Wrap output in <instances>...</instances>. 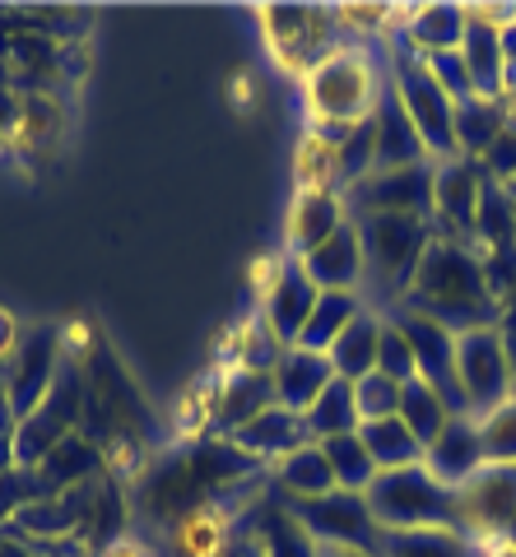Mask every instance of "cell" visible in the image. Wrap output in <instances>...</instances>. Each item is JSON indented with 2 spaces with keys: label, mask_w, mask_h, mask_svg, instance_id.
<instances>
[{
  "label": "cell",
  "mask_w": 516,
  "mask_h": 557,
  "mask_svg": "<svg viewBox=\"0 0 516 557\" xmlns=\"http://www.w3.org/2000/svg\"><path fill=\"white\" fill-rule=\"evenodd\" d=\"M460 57H466V65H470L475 98H507V89H503V75H507L503 33H497V24L484 10H470L466 38H460Z\"/></svg>",
  "instance_id": "44dd1931"
},
{
  "label": "cell",
  "mask_w": 516,
  "mask_h": 557,
  "mask_svg": "<svg viewBox=\"0 0 516 557\" xmlns=\"http://www.w3.org/2000/svg\"><path fill=\"white\" fill-rule=\"evenodd\" d=\"M251 544L261 557H317V539L298 525L294 511H288L280 497L266 502V507H256V539Z\"/></svg>",
  "instance_id": "484cf974"
},
{
  "label": "cell",
  "mask_w": 516,
  "mask_h": 557,
  "mask_svg": "<svg viewBox=\"0 0 516 557\" xmlns=\"http://www.w3.org/2000/svg\"><path fill=\"white\" fill-rule=\"evenodd\" d=\"M229 442L261 465V460H284V456H294V450H303L307 442H312V432H307L303 413L284 409V405H270V409L256 413L251 423L237 428Z\"/></svg>",
  "instance_id": "e0dca14e"
},
{
  "label": "cell",
  "mask_w": 516,
  "mask_h": 557,
  "mask_svg": "<svg viewBox=\"0 0 516 557\" xmlns=\"http://www.w3.org/2000/svg\"><path fill=\"white\" fill-rule=\"evenodd\" d=\"M307 418V432H312V442H331V437H349V432H358V399H354V381L335 376L331 386H325L317 395V405L303 413Z\"/></svg>",
  "instance_id": "f546056e"
},
{
  "label": "cell",
  "mask_w": 516,
  "mask_h": 557,
  "mask_svg": "<svg viewBox=\"0 0 516 557\" xmlns=\"http://www.w3.org/2000/svg\"><path fill=\"white\" fill-rule=\"evenodd\" d=\"M358 242H364V288L386 311L405 302L409 284L433 247V219L419 214H358Z\"/></svg>",
  "instance_id": "7a4b0ae2"
},
{
  "label": "cell",
  "mask_w": 516,
  "mask_h": 557,
  "mask_svg": "<svg viewBox=\"0 0 516 557\" xmlns=\"http://www.w3.org/2000/svg\"><path fill=\"white\" fill-rule=\"evenodd\" d=\"M460 497V534L484 544H516V465H484Z\"/></svg>",
  "instance_id": "30bf717a"
},
{
  "label": "cell",
  "mask_w": 516,
  "mask_h": 557,
  "mask_svg": "<svg viewBox=\"0 0 516 557\" xmlns=\"http://www.w3.org/2000/svg\"><path fill=\"white\" fill-rule=\"evenodd\" d=\"M377 348H382V317L377 311H364L344 335L331 344V368H335V376H344V381H364V376H372L377 372Z\"/></svg>",
  "instance_id": "4316f807"
},
{
  "label": "cell",
  "mask_w": 516,
  "mask_h": 557,
  "mask_svg": "<svg viewBox=\"0 0 516 557\" xmlns=\"http://www.w3.org/2000/svg\"><path fill=\"white\" fill-rule=\"evenodd\" d=\"M294 177L303 190H340V163H335V145L325 139L317 126L303 135L298 159H294Z\"/></svg>",
  "instance_id": "e575fe53"
},
{
  "label": "cell",
  "mask_w": 516,
  "mask_h": 557,
  "mask_svg": "<svg viewBox=\"0 0 516 557\" xmlns=\"http://www.w3.org/2000/svg\"><path fill=\"white\" fill-rule=\"evenodd\" d=\"M391 89L401 94L409 121L423 139L428 159L433 163H452L460 159V145H456V102L442 94V84L428 75V65L415 57V51H395V61L386 70Z\"/></svg>",
  "instance_id": "5b68a950"
},
{
  "label": "cell",
  "mask_w": 516,
  "mask_h": 557,
  "mask_svg": "<svg viewBox=\"0 0 516 557\" xmlns=\"http://www.w3.org/2000/svg\"><path fill=\"white\" fill-rule=\"evenodd\" d=\"M223 544H229V507L219 497L200 502V507L172 520V548H177V557H223Z\"/></svg>",
  "instance_id": "d4e9b609"
},
{
  "label": "cell",
  "mask_w": 516,
  "mask_h": 557,
  "mask_svg": "<svg viewBox=\"0 0 516 557\" xmlns=\"http://www.w3.org/2000/svg\"><path fill=\"white\" fill-rule=\"evenodd\" d=\"M423 465H428V474L442 479L446 487L470 483L479 469L489 465L484 460V437H479V418L475 413L446 418V428L423 446Z\"/></svg>",
  "instance_id": "9a60e30c"
},
{
  "label": "cell",
  "mask_w": 516,
  "mask_h": 557,
  "mask_svg": "<svg viewBox=\"0 0 516 557\" xmlns=\"http://www.w3.org/2000/svg\"><path fill=\"white\" fill-rule=\"evenodd\" d=\"M497 33H503V61H507V70H516V14L507 24H497Z\"/></svg>",
  "instance_id": "7dc6e473"
},
{
  "label": "cell",
  "mask_w": 516,
  "mask_h": 557,
  "mask_svg": "<svg viewBox=\"0 0 516 557\" xmlns=\"http://www.w3.org/2000/svg\"><path fill=\"white\" fill-rule=\"evenodd\" d=\"M479 163H484V172L493 182H512L516 177V126H507L503 135H497V145Z\"/></svg>",
  "instance_id": "b9f144b4"
},
{
  "label": "cell",
  "mask_w": 516,
  "mask_h": 557,
  "mask_svg": "<svg viewBox=\"0 0 516 557\" xmlns=\"http://www.w3.org/2000/svg\"><path fill=\"white\" fill-rule=\"evenodd\" d=\"M372 121H377V168L372 172L433 163V159H428V149H423V139H419V131H415V121H409V112H405L401 94L391 89V79H386L382 102H377Z\"/></svg>",
  "instance_id": "ffe728a7"
},
{
  "label": "cell",
  "mask_w": 516,
  "mask_h": 557,
  "mask_svg": "<svg viewBox=\"0 0 516 557\" xmlns=\"http://www.w3.org/2000/svg\"><path fill=\"white\" fill-rule=\"evenodd\" d=\"M382 317H391L395 325L405 330L409 348H415V362H419V376L446 399V409H452V413H470L466 395H460V381H456V335H452V330L438 325L433 317H419V311H409V307L382 311Z\"/></svg>",
  "instance_id": "7c38bea8"
},
{
  "label": "cell",
  "mask_w": 516,
  "mask_h": 557,
  "mask_svg": "<svg viewBox=\"0 0 516 557\" xmlns=\"http://www.w3.org/2000/svg\"><path fill=\"white\" fill-rule=\"evenodd\" d=\"M274 483H280V497H325L335 493V474L331 460H325L321 442H307L294 456H284L274 469Z\"/></svg>",
  "instance_id": "f1b7e54d"
},
{
  "label": "cell",
  "mask_w": 516,
  "mask_h": 557,
  "mask_svg": "<svg viewBox=\"0 0 516 557\" xmlns=\"http://www.w3.org/2000/svg\"><path fill=\"white\" fill-rule=\"evenodd\" d=\"M497 330H503V344H507V362H512V391H516V311H503V321H497Z\"/></svg>",
  "instance_id": "bcb514c9"
},
{
  "label": "cell",
  "mask_w": 516,
  "mask_h": 557,
  "mask_svg": "<svg viewBox=\"0 0 516 557\" xmlns=\"http://www.w3.org/2000/svg\"><path fill=\"white\" fill-rule=\"evenodd\" d=\"M364 497L382 530H460L456 487L428 474V465L382 469Z\"/></svg>",
  "instance_id": "277c9868"
},
{
  "label": "cell",
  "mask_w": 516,
  "mask_h": 557,
  "mask_svg": "<svg viewBox=\"0 0 516 557\" xmlns=\"http://www.w3.org/2000/svg\"><path fill=\"white\" fill-rule=\"evenodd\" d=\"M42 497H51L42 469H28V465L0 469V525H10L24 507H33V502H42Z\"/></svg>",
  "instance_id": "d590c367"
},
{
  "label": "cell",
  "mask_w": 516,
  "mask_h": 557,
  "mask_svg": "<svg viewBox=\"0 0 516 557\" xmlns=\"http://www.w3.org/2000/svg\"><path fill=\"white\" fill-rule=\"evenodd\" d=\"M325 460H331V474H335V487H344V493H368V483L377 479V465L368 456V446L358 442V432H349V437H331L321 442Z\"/></svg>",
  "instance_id": "836d02e7"
},
{
  "label": "cell",
  "mask_w": 516,
  "mask_h": 557,
  "mask_svg": "<svg viewBox=\"0 0 516 557\" xmlns=\"http://www.w3.org/2000/svg\"><path fill=\"white\" fill-rule=\"evenodd\" d=\"M456 381L466 395V409L475 418H484L493 409H503L512 391V362H507V344L497 325H479L456 335Z\"/></svg>",
  "instance_id": "9c48e42d"
},
{
  "label": "cell",
  "mask_w": 516,
  "mask_h": 557,
  "mask_svg": "<svg viewBox=\"0 0 516 557\" xmlns=\"http://www.w3.org/2000/svg\"><path fill=\"white\" fill-rule=\"evenodd\" d=\"M317 298H321V288L303 274L298 260L288 256L284 265H274L270 284H266V293H261V321L270 325V335L280 339L284 348H294V344L303 339L307 321H312Z\"/></svg>",
  "instance_id": "5bb4252c"
},
{
  "label": "cell",
  "mask_w": 516,
  "mask_h": 557,
  "mask_svg": "<svg viewBox=\"0 0 516 557\" xmlns=\"http://www.w3.org/2000/svg\"><path fill=\"white\" fill-rule=\"evenodd\" d=\"M466 24H470V10H456V5H423L405 20V51H415L419 61L428 57H442V51H460V38H466Z\"/></svg>",
  "instance_id": "603a6c76"
},
{
  "label": "cell",
  "mask_w": 516,
  "mask_h": 557,
  "mask_svg": "<svg viewBox=\"0 0 516 557\" xmlns=\"http://www.w3.org/2000/svg\"><path fill=\"white\" fill-rule=\"evenodd\" d=\"M317 557H377L364 548H340V544H317Z\"/></svg>",
  "instance_id": "c3c4849f"
},
{
  "label": "cell",
  "mask_w": 516,
  "mask_h": 557,
  "mask_svg": "<svg viewBox=\"0 0 516 557\" xmlns=\"http://www.w3.org/2000/svg\"><path fill=\"white\" fill-rule=\"evenodd\" d=\"M20 121H24V98H14L10 89H0V135L20 131Z\"/></svg>",
  "instance_id": "ee69618b"
},
{
  "label": "cell",
  "mask_w": 516,
  "mask_h": 557,
  "mask_svg": "<svg viewBox=\"0 0 516 557\" xmlns=\"http://www.w3.org/2000/svg\"><path fill=\"white\" fill-rule=\"evenodd\" d=\"M446 418H456V413L446 409V399L428 386L423 376H415V381H405V386H401V423L415 432L423 446L446 428Z\"/></svg>",
  "instance_id": "1f68e13d"
},
{
  "label": "cell",
  "mask_w": 516,
  "mask_h": 557,
  "mask_svg": "<svg viewBox=\"0 0 516 557\" xmlns=\"http://www.w3.org/2000/svg\"><path fill=\"white\" fill-rule=\"evenodd\" d=\"M20 339H24V330L14 325L10 311H0V368H5V362H10V354H14V348H20Z\"/></svg>",
  "instance_id": "f6af8a7d"
},
{
  "label": "cell",
  "mask_w": 516,
  "mask_h": 557,
  "mask_svg": "<svg viewBox=\"0 0 516 557\" xmlns=\"http://www.w3.org/2000/svg\"><path fill=\"white\" fill-rule=\"evenodd\" d=\"M507 126H512V102L507 98H466V102H456L460 159H484Z\"/></svg>",
  "instance_id": "cb8c5ba5"
},
{
  "label": "cell",
  "mask_w": 516,
  "mask_h": 557,
  "mask_svg": "<svg viewBox=\"0 0 516 557\" xmlns=\"http://www.w3.org/2000/svg\"><path fill=\"white\" fill-rule=\"evenodd\" d=\"M377 372L391 376V381H415L419 376V362H415V348H409L405 330L395 325L391 317H382V348H377Z\"/></svg>",
  "instance_id": "f35d334b"
},
{
  "label": "cell",
  "mask_w": 516,
  "mask_h": 557,
  "mask_svg": "<svg viewBox=\"0 0 516 557\" xmlns=\"http://www.w3.org/2000/svg\"><path fill=\"white\" fill-rule=\"evenodd\" d=\"M344 223H349V205L340 190H298L288 205V256L303 260L307 251H317L321 242H331Z\"/></svg>",
  "instance_id": "2e32d148"
},
{
  "label": "cell",
  "mask_w": 516,
  "mask_h": 557,
  "mask_svg": "<svg viewBox=\"0 0 516 557\" xmlns=\"http://www.w3.org/2000/svg\"><path fill=\"white\" fill-rule=\"evenodd\" d=\"M382 557H470L460 530H386Z\"/></svg>",
  "instance_id": "d6a6232c"
},
{
  "label": "cell",
  "mask_w": 516,
  "mask_h": 557,
  "mask_svg": "<svg viewBox=\"0 0 516 557\" xmlns=\"http://www.w3.org/2000/svg\"><path fill=\"white\" fill-rule=\"evenodd\" d=\"M423 65H428V75L442 84V94L452 98V102L475 98V79H470V65H466L460 51H442V57H428Z\"/></svg>",
  "instance_id": "ab89813d"
},
{
  "label": "cell",
  "mask_w": 516,
  "mask_h": 557,
  "mask_svg": "<svg viewBox=\"0 0 516 557\" xmlns=\"http://www.w3.org/2000/svg\"><path fill=\"white\" fill-rule=\"evenodd\" d=\"M382 89H386V70L372 61L368 47H349V42L303 79L312 126H358V121L377 112Z\"/></svg>",
  "instance_id": "3957f363"
},
{
  "label": "cell",
  "mask_w": 516,
  "mask_h": 557,
  "mask_svg": "<svg viewBox=\"0 0 516 557\" xmlns=\"http://www.w3.org/2000/svg\"><path fill=\"white\" fill-rule=\"evenodd\" d=\"M14 465V413L5 405V391H0V469Z\"/></svg>",
  "instance_id": "7bdbcfd3"
},
{
  "label": "cell",
  "mask_w": 516,
  "mask_h": 557,
  "mask_svg": "<svg viewBox=\"0 0 516 557\" xmlns=\"http://www.w3.org/2000/svg\"><path fill=\"white\" fill-rule=\"evenodd\" d=\"M358 442L368 446L377 474H382V469L423 465V442L401 423V413H395V418H377V423H364V428H358Z\"/></svg>",
  "instance_id": "83f0119b"
},
{
  "label": "cell",
  "mask_w": 516,
  "mask_h": 557,
  "mask_svg": "<svg viewBox=\"0 0 516 557\" xmlns=\"http://www.w3.org/2000/svg\"><path fill=\"white\" fill-rule=\"evenodd\" d=\"M364 317V298L358 293H321L312 307V321H307L298 348H312V354H331V344Z\"/></svg>",
  "instance_id": "4dcf8cb0"
},
{
  "label": "cell",
  "mask_w": 516,
  "mask_h": 557,
  "mask_svg": "<svg viewBox=\"0 0 516 557\" xmlns=\"http://www.w3.org/2000/svg\"><path fill=\"white\" fill-rule=\"evenodd\" d=\"M65 330L61 325H33L24 330L20 348L10 354V362L0 368V391H5V405L14 413V423L28 418L33 409L42 405L57 386V376L65 368Z\"/></svg>",
  "instance_id": "8992f818"
},
{
  "label": "cell",
  "mask_w": 516,
  "mask_h": 557,
  "mask_svg": "<svg viewBox=\"0 0 516 557\" xmlns=\"http://www.w3.org/2000/svg\"><path fill=\"white\" fill-rule=\"evenodd\" d=\"M270 405H280V399H274V381H270V372H243V368H237L233 376H219L214 428L233 437L237 428L251 423V418L261 413V409H270Z\"/></svg>",
  "instance_id": "7402d4cb"
},
{
  "label": "cell",
  "mask_w": 516,
  "mask_h": 557,
  "mask_svg": "<svg viewBox=\"0 0 516 557\" xmlns=\"http://www.w3.org/2000/svg\"><path fill=\"white\" fill-rule=\"evenodd\" d=\"M280 502L294 511V520L317 539V544L364 548V553L382 557L386 530L377 525L364 493H344V487H335V493H325V497H280Z\"/></svg>",
  "instance_id": "52a82bcc"
},
{
  "label": "cell",
  "mask_w": 516,
  "mask_h": 557,
  "mask_svg": "<svg viewBox=\"0 0 516 557\" xmlns=\"http://www.w3.org/2000/svg\"><path fill=\"white\" fill-rule=\"evenodd\" d=\"M484 186H489V172L479 159L438 163L433 172V223H442L438 237L475 242V214H479Z\"/></svg>",
  "instance_id": "4fadbf2b"
},
{
  "label": "cell",
  "mask_w": 516,
  "mask_h": 557,
  "mask_svg": "<svg viewBox=\"0 0 516 557\" xmlns=\"http://www.w3.org/2000/svg\"><path fill=\"white\" fill-rule=\"evenodd\" d=\"M274 399H280L284 409H294V413H307L317 405V395L335 381V368H331V358L325 354H312V348H284L280 362H274Z\"/></svg>",
  "instance_id": "d6986e66"
},
{
  "label": "cell",
  "mask_w": 516,
  "mask_h": 557,
  "mask_svg": "<svg viewBox=\"0 0 516 557\" xmlns=\"http://www.w3.org/2000/svg\"><path fill=\"white\" fill-rule=\"evenodd\" d=\"M0 557H89L79 544H65V548H51L42 539H20L10 530H0Z\"/></svg>",
  "instance_id": "60d3db41"
},
{
  "label": "cell",
  "mask_w": 516,
  "mask_h": 557,
  "mask_svg": "<svg viewBox=\"0 0 516 557\" xmlns=\"http://www.w3.org/2000/svg\"><path fill=\"white\" fill-rule=\"evenodd\" d=\"M479 437H484V460L489 465H516V395L503 409L479 418Z\"/></svg>",
  "instance_id": "8d00e7d4"
},
{
  "label": "cell",
  "mask_w": 516,
  "mask_h": 557,
  "mask_svg": "<svg viewBox=\"0 0 516 557\" xmlns=\"http://www.w3.org/2000/svg\"><path fill=\"white\" fill-rule=\"evenodd\" d=\"M354 399H358V418H364V423L395 418V413H401V381L372 372L364 381H354ZM364 423H358V428H364Z\"/></svg>",
  "instance_id": "74e56055"
},
{
  "label": "cell",
  "mask_w": 516,
  "mask_h": 557,
  "mask_svg": "<svg viewBox=\"0 0 516 557\" xmlns=\"http://www.w3.org/2000/svg\"><path fill=\"white\" fill-rule=\"evenodd\" d=\"M401 307L419 311V317H433L452 335L503 321V302H497V293L484 274V256L470 242H452V237H433V247H428Z\"/></svg>",
  "instance_id": "6da1fadb"
},
{
  "label": "cell",
  "mask_w": 516,
  "mask_h": 557,
  "mask_svg": "<svg viewBox=\"0 0 516 557\" xmlns=\"http://www.w3.org/2000/svg\"><path fill=\"white\" fill-rule=\"evenodd\" d=\"M261 28H266V42H270L274 57H280V65L298 70L303 79L344 47V42H335L340 14H331V10H307V5L261 10Z\"/></svg>",
  "instance_id": "ba28073f"
},
{
  "label": "cell",
  "mask_w": 516,
  "mask_h": 557,
  "mask_svg": "<svg viewBox=\"0 0 516 557\" xmlns=\"http://www.w3.org/2000/svg\"><path fill=\"white\" fill-rule=\"evenodd\" d=\"M298 265L321 293H358L364 288V242H358V223L349 219L331 242L307 251Z\"/></svg>",
  "instance_id": "ac0fdd59"
},
{
  "label": "cell",
  "mask_w": 516,
  "mask_h": 557,
  "mask_svg": "<svg viewBox=\"0 0 516 557\" xmlns=\"http://www.w3.org/2000/svg\"><path fill=\"white\" fill-rule=\"evenodd\" d=\"M433 172H438V163L368 172L358 186L344 190L349 219H358V214H419V219H433Z\"/></svg>",
  "instance_id": "8fae6325"
}]
</instances>
